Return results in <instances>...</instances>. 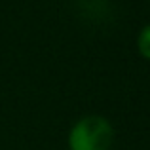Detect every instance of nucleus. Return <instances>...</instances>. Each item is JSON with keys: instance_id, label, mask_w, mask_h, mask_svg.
<instances>
[{"instance_id": "nucleus-1", "label": "nucleus", "mask_w": 150, "mask_h": 150, "mask_svg": "<svg viewBox=\"0 0 150 150\" xmlns=\"http://www.w3.org/2000/svg\"><path fill=\"white\" fill-rule=\"evenodd\" d=\"M114 129L103 116H84L72 125L69 133L70 150H110Z\"/></svg>"}, {"instance_id": "nucleus-2", "label": "nucleus", "mask_w": 150, "mask_h": 150, "mask_svg": "<svg viewBox=\"0 0 150 150\" xmlns=\"http://www.w3.org/2000/svg\"><path fill=\"white\" fill-rule=\"evenodd\" d=\"M137 44H139V51L144 55L146 59H150V23L146 27H143V30L139 33V40H137Z\"/></svg>"}]
</instances>
